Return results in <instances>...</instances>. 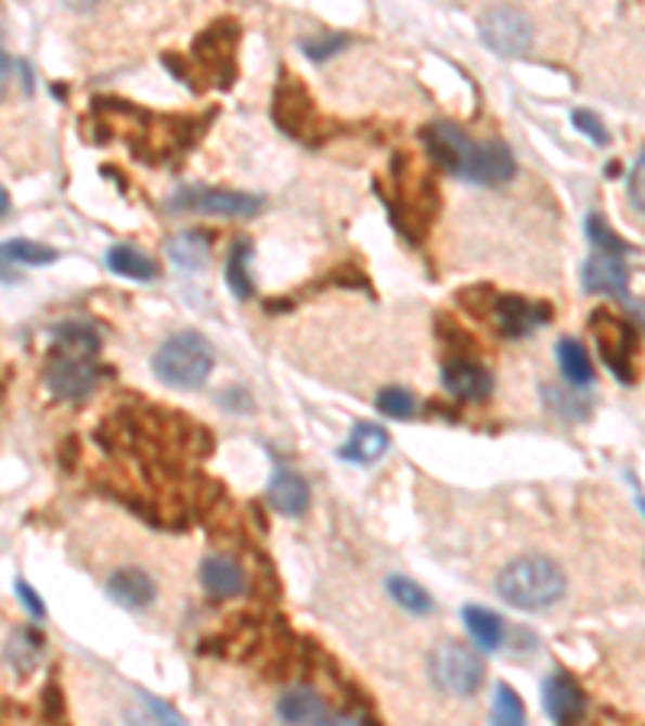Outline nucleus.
<instances>
[{"label":"nucleus","mask_w":645,"mask_h":726,"mask_svg":"<svg viewBox=\"0 0 645 726\" xmlns=\"http://www.w3.org/2000/svg\"><path fill=\"white\" fill-rule=\"evenodd\" d=\"M498 595L516 610H545L562 601L565 575L545 556H519L498 575Z\"/></svg>","instance_id":"nucleus-1"},{"label":"nucleus","mask_w":645,"mask_h":726,"mask_svg":"<svg viewBox=\"0 0 645 726\" xmlns=\"http://www.w3.org/2000/svg\"><path fill=\"white\" fill-rule=\"evenodd\" d=\"M152 371L168 387H178V391L201 387L214 371V349L201 333H191V330L178 333L155 349Z\"/></svg>","instance_id":"nucleus-2"},{"label":"nucleus","mask_w":645,"mask_h":726,"mask_svg":"<svg viewBox=\"0 0 645 726\" xmlns=\"http://www.w3.org/2000/svg\"><path fill=\"white\" fill-rule=\"evenodd\" d=\"M429 678L442 695L472 698L485 685V662L459 639H442L429 652Z\"/></svg>","instance_id":"nucleus-3"},{"label":"nucleus","mask_w":645,"mask_h":726,"mask_svg":"<svg viewBox=\"0 0 645 726\" xmlns=\"http://www.w3.org/2000/svg\"><path fill=\"white\" fill-rule=\"evenodd\" d=\"M481 42L501 59H523L532 49L536 29L532 20L519 7H488L478 16Z\"/></svg>","instance_id":"nucleus-4"},{"label":"nucleus","mask_w":645,"mask_h":726,"mask_svg":"<svg viewBox=\"0 0 645 726\" xmlns=\"http://www.w3.org/2000/svg\"><path fill=\"white\" fill-rule=\"evenodd\" d=\"M591 333L597 336L601 356L614 371V378L630 384L636 378V365H633L636 362V330H633V323H627L623 317H617L610 310H594Z\"/></svg>","instance_id":"nucleus-5"},{"label":"nucleus","mask_w":645,"mask_h":726,"mask_svg":"<svg viewBox=\"0 0 645 726\" xmlns=\"http://www.w3.org/2000/svg\"><path fill=\"white\" fill-rule=\"evenodd\" d=\"M168 214H217V217H253L261 211L258 194L220 191V188H178L165 201Z\"/></svg>","instance_id":"nucleus-6"},{"label":"nucleus","mask_w":645,"mask_h":726,"mask_svg":"<svg viewBox=\"0 0 645 726\" xmlns=\"http://www.w3.org/2000/svg\"><path fill=\"white\" fill-rule=\"evenodd\" d=\"M46 387L59 400H85L98 387V365L94 359L52 349L49 365H46Z\"/></svg>","instance_id":"nucleus-7"},{"label":"nucleus","mask_w":645,"mask_h":726,"mask_svg":"<svg viewBox=\"0 0 645 726\" xmlns=\"http://www.w3.org/2000/svg\"><path fill=\"white\" fill-rule=\"evenodd\" d=\"M271 120L291 139H304L313 129L317 111H313V101H310L307 88L297 78L281 75L278 88H274V98H271Z\"/></svg>","instance_id":"nucleus-8"},{"label":"nucleus","mask_w":645,"mask_h":726,"mask_svg":"<svg viewBox=\"0 0 645 726\" xmlns=\"http://www.w3.org/2000/svg\"><path fill=\"white\" fill-rule=\"evenodd\" d=\"M423 145H426V152H429V158L436 162V165H442L449 175H459V178H465V171H468V165H472V155H475V149H478V142L472 139V136H465L459 126H452V123H433V126H426L423 132Z\"/></svg>","instance_id":"nucleus-9"},{"label":"nucleus","mask_w":645,"mask_h":726,"mask_svg":"<svg viewBox=\"0 0 645 726\" xmlns=\"http://www.w3.org/2000/svg\"><path fill=\"white\" fill-rule=\"evenodd\" d=\"M236 23L233 20H220L214 26H207V33L194 42V59L214 75V78H233V49H236Z\"/></svg>","instance_id":"nucleus-10"},{"label":"nucleus","mask_w":645,"mask_h":726,"mask_svg":"<svg viewBox=\"0 0 645 726\" xmlns=\"http://www.w3.org/2000/svg\"><path fill=\"white\" fill-rule=\"evenodd\" d=\"M491 317L507 340H523L549 320L545 304H529L519 294H498L491 301Z\"/></svg>","instance_id":"nucleus-11"},{"label":"nucleus","mask_w":645,"mask_h":726,"mask_svg":"<svg viewBox=\"0 0 645 726\" xmlns=\"http://www.w3.org/2000/svg\"><path fill=\"white\" fill-rule=\"evenodd\" d=\"M514 175L516 158L514 152H511V145L501 142V139H488V142H478V149L472 155V165L465 171V181L481 184V188H501Z\"/></svg>","instance_id":"nucleus-12"},{"label":"nucleus","mask_w":645,"mask_h":726,"mask_svg":"<svg viewBox=\"0 0 645 726\" xmlns=\"http://www.w3.org/2000/svg\"><path fill=\"white\" fill-rule=\"evenodd\" d=\"M542 701H545V714L555 726H578L584 711H588V698L581 691V685L568 675V672H555L545 688H542Z\"/></svg>","instance_id":"nucleus-13"},{"label":"nucleus","mask_w":645,"mask_h":726,"mask_svg":"<svg viewBox=\"0 0 645 726\" xmlns=\"http://www.w3.org/2000/svg\"><path fill=\"white\" fill-rule=\"evenodd\" d=\"M442 384L459 400H488L494 391V374L472 359H449L442 365Z\"/></svg>","instance_id":"nucleus-14"},{"label":"nucleus","mask_w":645,"mask_h":726,"mask_svg":"<svg viewBox=\"0 0 645 726\" xmlns=\"http://www.w3.org/2000/svg\"><path fill=\"white\" fill-rule=\"evenodd\" d=\"M581 281L591 294H614L623 297L630 284V265L623 255H591L581 268Z\"/></svg>","instance_id":"nucleus-15"},{"label":"nucleus","mask_w":645,"mask_h":726,"mask_svg":"<svg viewBox=\"0 0 645 726\" xmlns=\"http://www.w3.org/2000/svg\"><path fill=\"white\" fill-rule=\"evenodd\" d=\"M201 585L214 598H240L246 591V572L236 559L217 552L201 562Z\"/></svg>","instance_id":"nucleus-16"},{"label":"nucleus","mask_w":645,"mask_h":726,"mask_svg":"<svg viewBox=\"0 0 645 726\" xmlns=\"http://www.w3.org/2000/svg\"><path fill=\"white\" fill-rule=\"evenodd\" d=\"M107 595L114 604L127 607V610H142L155 601V582L142 569H117L107 578Z\"/></svg>","instance_id":"nucleus-17"},{"label":"nucleus","mask_w":645,"mask_h":726,"mask_svg":"<svg viewBox=\"0 0 645 726\" xmlns=\"http://www.w3.org/2000/svg\"><path fill=\"white\" fill-rule=\"evenodd\" d=\"M268 504L284 517H300L310 507V487L297 472L278 469L268 482Z\"/></svg>","instance_id":"nucleus-18"},{"label":"nucleus","mask_w":645,"mask_h":726,"mask_svg":"<svg viewBox=\"0 0 645 726\" xmlns=\"http://www.w3.org/2000/svg\"><path fill=\"white\" fill-rule=\"evenodd\" d=\"M390 446V436H387L385 426L378 423H359L352 430V436L346 440V446L339 449V459L346 462H359V466H372L378 462Z\"/></svg>","instance_id":"nucleus-19"},{"label":"nucleus","mask_w":645,"mask_h":726,"mask_svg":"<svg viewBox=\"0 0 645 726\" xmlns=\"http://www.w3.org/2000/svg\"><path fill=\"white\" fill-rule=\"evenodd\" d=\"M274 711H278L281 724L287 726L317 724V721L326 717L323 714V698L317 691H310V688H291V691H284L278 698V704H274Z\"/></svg>","instance_id":"nucleus-20"},{"label":"nucleus","mask_w":645,"mask_h":726,"mask_svg":"<svg viewBox=\"0 0 645 726\" xmlns=\"http://www.w3.org/2000/svg\"><path fill=\"white\" fill-rule=\"evenodd\" d=\"M168 258L175 268L181 271H204L207 262H210V237L207 233H197V230H188V233H178L168 240Z\"/></svg>","instance_id":"nucleus-21"},{"label":"nucleus","mask_w":645,"mask_h":726,"mask_svg":"<svg viewBox=\"0 0 645 726\" xmlns=\"http://www.w3.org/2000/svg\"><path fill=\"white\" fill-rule=\"evenodd\" d=\"M462 620H465V629H468V636L475 639V646H478L481 652H494V649H501V642H504V620H501L494 610L468 604L462 610Z\"/></svg>","instance_id":"nucleus-22"},{"label":"nucleus","mask_w":645,"mask_h":726,"mask_svg":"<svg viewBox=\"0 0 645 726\" xmlns=\"http://www.w3.org/2000/svg\"><path fill=\"white\" fill-rule=\"evenodd\" d=\"M52 349H59V353H72V356H85V359H94V356L101 353V336H98V330H94L88 320H68V323L55 327Z\"/></svg>","instance_id":"nucleus-23"},{"label":"nucleus","mask_w":645,"mask_h":726,"mask_svg":"<svg viewBox=\"0 0 645 726\" xmlns=\"http://www.w3.org/2000/svg\"><path fill=\"white\" fill-rule=\"evenodd\" d=\"M107 268L124 275V278H132V281L158 278V265L152 262V255H145L142 249L127 245V242H117V245L107 249Z\"/></svg>","instance_id":"nucleus-24"},{"label":"nucleus","mask_w":645,"mask_h":726,"mask_svg":"<svg viewBox=\"0 0 645 726\" xmlns=\"http://www.w3.org/2000/svg\"><path fill=\"white\" fill-rule=\"evenodd\" d=\"M555 359H558V368H562V374L571 381V384H578V387H588L591 381H594V368H591V359H588V353H584V346L578 343V340H571V336H565V340H558V346H555Z\"/></svg>","instance_id":"nucleus-25"},{"label":"nucleus","mask_w":645,"mask_h":726,"mask_svg":"<svg viewBox=\"0 0 645 726\" xmlns=\"http://www.w3.org/2000/svg\"><path fill=\"white\" fill-rule=\"evenodd\" d=\"M387 595L394 598V604H400L403 610L416 613V616L433 613V598H429V591L420 588V585H416L413 578H407V575H390V578H387Z\"/></svg>","instance_id":"nucleus-26"},{"label":"nucleus","mask_w":645,"mask_h":726,"mask_svg":"<svg viewBox=\"0 0 645 726\" xmlns=\"http://www.w3.org/2000/svg\"><path fill=\"white\" fill-rule=\"evenodd\" d=\"M42 655V639L33 629H13V636L7 639V659L16 672H33V665Z\"/></svg>","instance_id":"nucleus-27"},{"label":"nucleus","mask_w":645,"mask_h":726,"mask_svg":"<svg viewBox=\"0 0 645 726\" xmlns=\"http://www.w3.org/2000/svg\"><path fill=\"white\" fill-rule=\"evenodd\" d=\"M249 255H253V245L249 242H236L233 252H230V258H227V284H230L233 297H240V301L253 297Z\"/></svg>","instance_id":"nucleus-28"},{"label":"nucleus","mask_w":645,"mask_h":726,"mask_svg":"<svg viewBox=\"0 0 645 726\" xmlns=\"http://www.w3.org/2000/svg\"><path fill=\"white\" fill-rule=\"evenodd\" d=\"M491 726H526V708H523V698L516 695L511 685H504V682L494 688Z\"/></svg>","instance_id":"nucleus-29"},{"label":"nucleus","mask_w":645,"mask_h":726,"mask_svg":"<svg viewBox=\"0 0 645 726\" xmlns=\"http://www.w3.org/2000/svg\"><path fill=\"white\" fill-rule=\"evenodd\" d=\"M3 258L20 262V265H52V262H59V249L42 245V242L13 240L3 245Z\"/></svg>","instance_id":"nucleus-30"},{"label":"nucleus","mask_w":645,"mask_h":726,"mask_svg":"<svg viewBox=\"0 0 645 726\" xmlns=\"http://www.w3.org/2000/svg\"><path fill=\"white\" fill-rule=\"evenodd\" d=\"M584 230H588V240L594 242L604 255H627V252L633 249L630 242H623L610 227H607V220H604L601 214H588Z\"/></svg>","instance_id":"nucleus-31"},{"label":"nucleus","mask_w":645,"mask_h":726,"mask_svg":"<svg viewBox=\"0 0 645 726\" xmlns=\"http://www.w3.org/2000/svg\"><path fill=\"white\" fill-rule=\"evenodd\" d=\"M375 407H378L385 417L410 420L413 410H416V397H413L407 387H382V391L375 394Z\"/></svg>","instance_id":"nucleus-32"},{"label":"nucleus","mask_w":645,"mask_h":726,"mask_svg":"<svg viewBox=\"0 0 645 726\" xmlns=\"http://www.w3.org/2000/svg\"><path fill=\"white\" fill-rule=\"evenodd\" d=\"M349 46V36L343 33H326V36H317V39H300V49L310 62H326L333 59L336 52H343Z\"/></svg>","instance_id":"nucleus-33"},{"label":"nucleus","mask_w":645,"mask_h":726,"mask_svg":"<svg viewBox=\"0 0 645 726\" xmlns=\"http://www.w3.org/2000/svg\"><path fill=\"white\" fill-rule=\"evenodd\" d=\"M571 123H575L594 145H607V142H610V132H607V126L601 123L597 114H591V111H575V114H571Z\"/></svg>","instance_id":"nucleus-34"},{"label":"nucleus","mask_w":645,"mask_h":726,"mask_svg":"<svg viewBox=\"0 0 645 726\" xmlns=\"http://www.w3.org/2000/svg\"><path fill=\"white\" fill-rule=\"evenodd\" d=\"M630 201L645 214V152L636 158L633 175H630Z\"/></svg>","instance_id":"nucleus-35"},{"label":"nucleus","mask_w":645,"mask_h":726,"mask_svg":"<svg viewBox=\"0 0 645 726\" xmlns=\"http://www.w3.org/2000/svg\"><path fill=\"white\" fill-rule=\"evenodd\" d=\"M13 591H16V598H20V604L29 610V616H36V620H42L46 616V604H42V598L26 585V582H16L13 585Z\"/></svg>","instance_id":"nucleus-36"},{"label":"nucleus","mask_w":645,"mask_h":726,"mask_svg":"<svg viewBox=\"0 0 645 726\" xmlns=\"http://www.w3.org/2000/svg\"><path fill=\"white\" fill-rule=\"evenodd\" d=\"M149 701V711L155 714V721H158V726H188L171 708H165L162 701H155V698H145Z\"/></svg>","instance_id":"nucleus-37"},{"label":"nucleus","mask_w":645,"mask_h":726,"mask_svg":"<svg viewBox=\"0 0 645 726\" xmlns=\"http://www.w3.org/2000/svg\"><path fill=\"white\" fill-rule=\"evenodd\" d=\"M46 711H49V717H59V688L55 685L46 688Z\"/></svg>","instance_id":"nucleus-38"},{"label":"nucleus","mask_w":645,"mask_h":726,"mask_svg":"<svg viewBox=\"0 0 645 726\" xmlns=\"http://www.w3.org/2000/svg\"><path fill=\"white\" fill-rule=\"evenodd\" d=\"M313 726H362V724H356L352 717H323V721H317Z\"/></svg>","instance_id":"nucleus-39"},{"label":"nucleus","mask_w":645,"mask_h":726,"mask_svg":"<svg viewBox=\"0 0 645 726\" xmlns=\"http://www.w3.org/2000/svg\"><path fill=\"white\" fill-rule=\"evenodd\" d=\"M0 201H3V217H10V194L3 191V194H0Z\"/></svg>","instance_id":"nucleus-40"},{"label":"nucleus","mask_w":645,"mask_h":726,"mask_svg":"<svg viewBox=\"0 0 645 726\" xmlns=\"http://www.w3.org/2000/svg\"><path fill=\"white\" fill-rule=\"evenodd\" d=\"M640 504H643V510H645V497H643V500H640Z\"/></svg>","instance_id":"nucleus-41"}]
</instances>
